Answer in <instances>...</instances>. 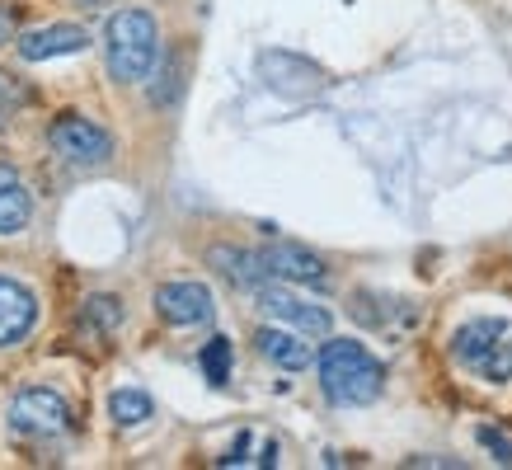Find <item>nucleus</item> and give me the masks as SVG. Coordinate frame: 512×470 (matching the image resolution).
Listing matches in <instances>:
<instances>
[{
    "mask_svg": "<svg viewBox=\"0 0 512 470\" xmlns=\"http://www.w3.org/2000/svg\"><path fill=\"white\" fill-rule=\"evenodd\" d=\"M451 358H456V367H466L470 376H480L489 386H508L512 381V325L498 320V315H475L466 325H456Z\"/></svg>",
    "mask_w": 512,
    "mask_h": 470,
    "instance_id": "obj_3",
    "label": "nucleus"
},
{
    "mask_svg": "<svg viewBox=\"0 0 512 470\" xmlns=\"http://www.w3.org/2000/svg\"><path fill=\"white\" fill-rule=\"evenodd\" d=\"M38 320V297L19 278L0 273V348H15Z\"/></svg>",
    "mask_w": 512,
    "mask_h": 470,
    "instance_id": "obj_10",
    "label": "nucleus"
},
{
    "mask_svg": "<svg viewBox=\"0 0 512 470\" xmlns=\"http://www.w3.org/2000/svg\"><path fill=\"white\" fill-rule=\"evenodd\" d=\"M202 372H207L212 386L231 381V339H212V344L202 348Z\"/></svg>",
    "mask_w": 512,
    "mask_h": 470,
    "instance_id": "obj_17",
    "label": "nucleus"
},
{
    "mask_svg": "<svg viewBox=\"0 0 512 470\" xmlns=\"http://www.w3.org/2000/svg\"><path fill=\"white\" fill-rule=\"evenodd\" d=\"M85 29L76 24H47V29H33L19 38V57L24 62H52V57H71V52H85Z\"/></svg>",
    "mask_w": 512,
    "mask_h": 470,
    "instance_id": "obj_13",
    "label": "nucleus"
},
{
    "mask_svg": "<svg viewBox=\"0 0 512 470\" xmlns=\"http://www.w3.org/2000/svg\"><path fill=\"white\" fill-rule=\"evenodd\" d=\"M33 217L29 188L19 184L15 170H0V235H19Z\"/></svg>",
    "mask_w": 512,
    "mask_h": 470,
    "instance_id": "obj_14",
    "label": "nucleus"
},
{
    "mask_svg": "<svg viewBox=\"0 0 512 470\" xmlns=\"http://www.w3.org/2000/svg\"><path fill=\"white\" fill-rule=\"evenodd\" d=\"M348 315L376 334H404L409 325H419V306H409L404 297H386V292H353Z\"/></svg>",
    "mask_w": 512,
    "mask_h": 470,
    "instance_id": "obj_9",
    "label": "nucleus"
},
{
    "mask_svg": "<svg viewBox=\"0 0 512 470\" xmlns=\"http://www.w3.org/2000/svg\"><path fill=\"white\" fill-rule=\"evenodd\" d=\"M47 146L66 160V165H80V170H94L113 156V137L99 123H90L85 113H57L52 127H47Z\"/></svg>",
    "mask_w": 512,
    "mask_h": 470,
    "instance_id": "obj_4",
    "label": "nucleus"
},
{
    "mask_svg": "<svg viewBox=\"0 0 512 470\" xmlns=\"http://www.w3.org/2000/svg\"><path fill=\"white\" fill-rule=\"evenodd\" d=\"M15 38V5H0V43Z\"/></svg>",
    "mask_w": 512,
    "mask_h": 470,
    "instance_id": "obj_19",
    "label": "nucleus"
},
{
    "mask_svg": "<svg viewBox=\"0 0 512 470\" xmlns=\"http://www.w3.org/2000/svg\"><path fill=\"white\" fill-rule=\"evenodd\" d=\"M10 428L19 438H38V442L62 438V433H71V405L52 386H24L15 395V405H10Z\"/></svg>",
    "mask_w": 512,
    "mask_h": 470,
    "instance_id": "obj_5",
    "label": "nucleus"
},
{
    "mask_svg": "<svg viewBox=\"0 0 512 470\" xmlns=\"http://www.w3.org/2000/svg\"><path fill=\"white\" fill-rule=\"evenodd\" d=\"M80 5H85V10H104L109 0H80Z\"/></svg>",
    "mask_w": 512,
    "mask_h": 470,
    "instance_id": "obj_20",
    "label": "nucleus"
},
{
    "mask_svg": "<svg viewBox=\"0 0 512 470\" xmlns=\"http://www.w3.org/2000/svg\"><path fill=\"white\" fill-rule=\"evenodd\" d=\"M259 306H264V315L282 320V325L301 329L306 339H329V329H334V315H329L325 306L296 297L292 287H278V282H264V287H259Z\"/></svg>",
    "mask_w": 512,
    "mask_h": 470,
    "instance_id": "obj_6",
    "label": "nucleus"
},
{
    "mask_svg": "<svg viewBox=\"0 0 512 470\" xmlns=\"http://www.w3.org/2000/svg\"><path fill=\"white\" fill-rule=\"evenodd\" d=\"M254 344H259V358H268L273 367H282V372H301V367H311L315 362L306 334H301V329H282V320L259 329Z\"/></svg>",
    "mask_w": 512,
    "mask_h": 470,
    "instance_id": "obj_12",
    "label": "nucleus"
},
{
    "mask_svg": "<svg viewBox=\"0 0 512 470\" xmlns=\"http://www.w3.org/2000/svg\"><path fill=\"white\" fill-rule=\"evenodd\" d=\"M85 325H94L99 334H113L123 325V301L118 297H90L85 301Z\"/></svg>",
    "mask_w": 512,
    "mask_h": 470,
    "instance_id": "obj_16",
    "label": "nucleus"
},
{
    "mask_svg": "<svg viewBox=\"0 0 512 470\" xmlns=\"http://www.w3.org/2000/svg\"><path fill=\"white\" fill-rule=\"evenodd\" d=\"M109 414H113V423H123V428H137V423L151 419V395H146V391H113Z\"/></svg>",
    "mask_w": 512,
    "mask_h": 470,
    "instance_id": "obj_15",
    "label": "nucleus"
},
{
    "mask_svg": "<svg viewBox=\"0 0 512 470\" xmlns=\"http://www.w3.org/2000/svg\"><path fill=\"white\" fill-rule=\"evenodd\" d=\"M320 391H325L329 405L357 409V405H372L386 391V367L357 344V339H329L320 348Z\"/></svg>",
    "mask_w": 512,
    "mask_h": 470,
    "instance_id": "obj_1",
    "label": "nucleus"
},
{
    "mask_svg": "<svg viewBox=\"0 0 512 470\" xmlns=\"http://www.w3.org/2000/svg\"><path fill=\"white\" fill-rule=\"evenodd\" d=\"M29 99H33V90L24 85V80H19V76H5V71H0V113H5V118H15V113L24 109Z\"/></svg>",
    "mask_w": 512,
    "mask_h": 470,
    "instance_id": "obj_18",
    "label": "nucleus"
},
{
    "mask_svg": "<svg viewBox=\"0 0 512 470\" xmlns=\"http://www.w3.org/2000/svg\"><path fill=\"white\" fill-rule=\"evenodd\" d=\"M207 264L217 268L226 282H235V287H245V292H259L273 273H268L264 264V250H240V245H212L207 250Z\"/></svg>",
    "mask_w": 512,
    "mask_h": 470,
    "instance_id": "obj_11",
    "label": "nucleus"
},
{
    "mask_svg": "<svg viewBox=\"0 0 512 470\" xmlns=\"http://www.w3.org/2000/svg\"><path fill=\"white\" fill-rule=\"evenodd\" d=\"M104 57H109L113 80L137 85L156 71L160 62V24L146 10H118L104 24Z\"/></svg>",
    "mask_w": 512,
    "mask_h": 470,
    "instance_id": "obj_2",
    "label": "nucleus"
},
{
    "mask_svg": "<svg viewBox=\"0 0 512 470\" xmlns=\"http://www.w3.org/2000/svg\"><path fill=\"white\" fill-rule=\"evenodd\" d=\"M156 311L165 325H179V329H193V325H207L217 315V301L202 282H165L156 292Z\"/></svg>",
    "mask_w": 512,
    "mask_h": 470,
    "instance_id": "obj_8",
    "label": "nucleus"
},
{
    "mask_svg": "<svg viewBox=\"0 0 512 470\" xmlns=\"http://www.w3.org/2000/svg\"><path fill=\"white\" fill-rule=\"evenodd\" d=\"M264 264L278 282H292V287H315L325 292L329 287V264L315 250L296 245V240H268L264 245Z\"/></svg>",
    "mask_w": 512,
    "mask_h": 470,
    "instance_id": "obj_7",
    "label": "nucleus"
}]
</instances>
